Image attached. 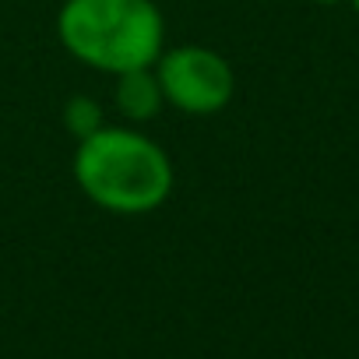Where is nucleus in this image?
<instances>
[{
    "instance_id": "7",
    "label": "nucleus",
    "mask_w": 359,
    "mask_h": 359,
    "mask_svg": "<svg viewBox=\"0 0 359 359\" xmlns=\"http://www.w3.org/2000/svg\"><path fill=\"white\" fill-rule=\"evenodd\" d=\"M348 8H352V11L359 15V0H348Z\"/></svg>"
},
{
    "instance_id": "2",
    "label": "nucleus",
    "mask_w": 359,
    "mask_h": 359,
    "mask_svg": "<svg viewBox=\"0 0 359 359\" xmlns=\"http://www.w3.org/2000/svg\"><path fill=\"white\" fill-rule=\"evenodd\" d=\"M57 39L74 64L116 78L158 60L165 50V15L158 0H64Z\"/></svg>"
},
{
    "instance_id": "4",
    "label": "nucleus",
    "mask_w": 359,
    "mask_h": 359,
    "mask_svg": "<svg viewBox=\"0 0 359 359\" xmlns=\"http://www.w3.org/2000/svg\"><path fill=\"white\" fill-rule=\"evenodd\" d=\"M120 123H151L162 109H165V99H162V88H158V78L151 67H137V71H123L113 78V95H109Z\"/></svg>"
},
{
    "instance_id": "6",
    "label": "nucleus",
    "mask_w": 359,
    "mask_h": 359,
    "mask_svg": "<svg viewBox=\"0 0 359 359\" xmlns=\"http://www.w3.org/2000/svg\"><path fill=\"white\" fill-rule=\"evenodd\" d=\"M313 4H320V8H338V4H348V0H313Z\"/></svg>"
},
{
    "instance_id": "3",
    "label": "nucleus",
    "mask_w": 359,
    "mask_h": 359,
    "mask_svg": "<svg viewBox=\"0 0 359 359\" xmlns=\"http://www.w3.org/2000/svg\"><path fill=\"white\" fill-rule=\"evenodd\" d=\"M162 99L169 109L184 113V116H219L233 95H236V71L233 64L201 43H180L158 53V60L151 64Z\"/></svg>"
},
{
    "instance_id": "1",
    "label": "nucleus",
    "mask_w": 359,
    "mask_h": 359,
    "mask_svg": "<svg viewBox=\"0 0 359 359\" xmlns=\"http://www.w3.org/2000/svg\"><path fill=\"white\" fill-rule=\"evenodd\" d=\"M71 176L78 191L109 215L158 212L176 187V165L165 144L134 123H106L74 141Z\"/></svg>"
},
{
    "instance_id": "5",
    "label": "nucleus",
    "mask_w": 359,
    "mask_h": 359,
    "mask_svg": "<svg viewBox=\"0 0 359 359\" xmlns=\"http://www.w3.org/2000/svg\"><path fill=\"white\" fill-rule=\"evenodd\" d=\"M106 123H109L106 106H102L95 95H71V99L64 102V130H67L74 141L95 134V130L106 127Z\"/></svg>"
}]
</instances>
